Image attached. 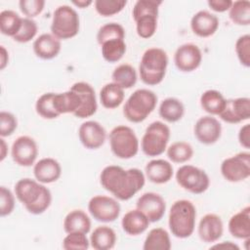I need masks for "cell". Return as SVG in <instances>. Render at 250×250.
<instances>
[{
    "label": "cell",
    "instance_id": "obj_4",
    "mask_svg": "<svg viewBox=\"0 0 250 250\" xmlns=\"http://www.w3.org/2000/svg\"><path fill=\"white\" fill-rule=\"evenodd\" d=\"M168 66V56L160 48H149L145 51L139 64L141 80L149 86L162 82Z\"/></svg>",
    "mask_w": 250,
    "mask_h": 250
},
{
    "label": "cell",
    "instance_id": "obj_49",
    "mask_svg": "<svg viewBox=\"0 0 250 250\" xmlns=\"http://www.w3.org/2000/svg\"><path fill=\"white\" fill-rule=\"evenodd\" d=\"M208 6L211 8V10L218 12V13H223L226 11H229L232 1L230 0H209L207 2Z\"/></svg>",
    "mask_w": 250,
    "mask_h": 250
},
{
    "label": "cell",
    "instance_id": "obj_14",
    "mask_svg": "<svg viewBox=\"0 0 250 250\" xmlns=\"http://www.w3.org/2000/svg\"><path fill=\"white\" fill-rule=\"evenodd\" d=\"M219 117L230 124L248 120L250 117V99L241 97L226 100L225 107L219 114Z\"/></svg>",
    "mask_w": 250,
    "mask_h": 250
},
{
    "label": "cell",
    "instance_id": "obj_13",
    "mask_svg": "<svg viewBox=\"0 0 250 250\" xmlns=\"http://www.w3.org/2000/svg\"><path fill=\"white\" fill-rule=\"evenodd\" d=\"M202 53L198 46L186 43L179 46L174 54V62L177 68L183 72L195 70L201 63Z\"/></svg>",
    "mask_w": 250,
    "mask_h": 250
},
{
    "label": "cell",
    "instance_id": "obj_38",
    "mask_svg": "<svg viewBox=\"0 0 250 250\" xmlns=\"http://www.w3.org/2000/svg\"><path fill=\"white\" fill-rule=\"evenodd\" d=\"M55 93H45L41 95L35 104V109L37 114L45 119H54L60 116L55 108L54 104Z\"/></svg>",
    "mask_w": 250,
    "mask_h": 250
},
{
    "label": "cell",
    "instance_id": "obj_30",
    "mask_svg": "<svg viewBox=\"0 0 250 250\" xmlns=\"http://www.w3.org/2000/svg\"><path fill=\"white\" fill-rule=\"evenodd\" d=\"M158 112L162 119L174 123L184 116L185 106L183 103L176 98H166L161 102Z\"/></svg>",
    "mask_w": 250,
    "mask_h": 250
},
{
    "label": "cell",
    "instance_id": "obj_51",
    "mask_svg": "<svg viewBox=\"0 0 250 250\" xmlns=\"http://www.w3.org/2000/svg\"><path fill=\"white\" fill-rule=\"evenodd\" d=\"M9 62V54L4 46L0 47V69L3 70Z\"/></svg>",
    "mask_w": 250,
    "mask_h": 250
},
{
    "label": "cell",
    "instance_id": "obj_33",
    "mask_svg": "<svg viewBox=\"0 0 250 250\" xmlns=\"http://www.w3.org/2000/svg\"><path fill=\"white\" fill-rule=\"evenodd\" d=\"M22 18L12 10H4L0 13V30L7 36L14 37L21 29Z\"/></svg>",
    "mask_w": 250,
    "mask_h": 250
},
{
    "label": "cell",
    "instance_id": "obj_16",
    "mask_svg": "<svg viewBox=\"0 0 250 250\" xmlns=\"http://www.w3.org/2000/svg\"><path fill=\"white\" fill-rule=\"evenodd\" d=\"M194 136L203 145H213L221 137L222 125L218 119L211 115L200 117L193 128Z\"/></svg>",
    "mask_w": 250,
    "mask_h": 250
},
{
    "label": "cell",
    "instance_id": "obj_18",
    "mask_svg": "<svg viewBox=\"0 0 250 250\" xmlns=\"http://www.w3.org/2000/svg\"><path fill=\"white\" fill-rule=\"evenodd\" d=\"M70 89L76 92L81 100V105L73 115L78 118H87L94 115L98 108L94 88L89 83L80 81L74 83Z\"/></svg>",
    "mask_w": 250,
    "mask_h": 250
},
{
    "label": "cell",
    "instance_id": "obj_40",
    "mask_svg": "<svg viewBox=\"0 0 250 250\" xmlns=\"http://www.w3.org/2000/svg\"><path fill=\"white\" fill-rule=\"evenodd\" d=\"M125 38V30L123 26L117 22H108L100 27L97 33V41L100 45L107 40Z\"/></svg>",
    "mask_w": 250,
    "mask_h": 250
},
{
    "label": "cell",
    "instance_id": "obj_29",
    "mask_svg": "<svg viewBox=\"0 0 250 250\" xmlns=\"http://www.w3.org/2000/svg\"><path fill=\"white\" fill-rule=\"evenodd\" d=\"M123 100L124 89L114 82L105 84L100 91V101L105 108H116L122 104Z\"/></svg>",
    "mask_w": 250,
    "mask_h": 250
},
{
    "label": "cell",
    "instance_id": "obj_24",
    "mask_svg": "<svg viewBox=\"0 0 250 250\" xmlns=\"http://www.w3.org/2000/svg\"><path fill=\"white\" fill-rule=\"evenodd\" d=\"M228 228L229 233L235 238H250V207L246 206L232 215L229 221Z\"/></svg>",
    "mask_w": 250,
    "mask_h": 250
},
{
    "label": "cell",
    "instance_id": "obj_35",
    "mask_svg": "<svg viewBox=\"0 0 250 250\" xmlns=\"http://www.w3.org/2000/svg\"><path fill=\"white\" fill-rule=\"evenodd\" d=\"M102 56L108 62L120 61L126 53V44L122 39H112L101 45Z\"/></svg>",
    "mask_w": 250,
    "mask_h": 250
},
{
    "label": "cell",
    "instance_id": "obj_12",
    "mask_svg": "<svg viewBox=\"0 0 250 250\" xmlns=\"http://www.w3.org/2000/svg\"><path fill=\"white\" fill-rule=\"evenodd\" d=\"M11 154L13 160L18 165L22 167H29L34 164L37 158V144L29 136H20L12 145Z\"/></svg>",
    "mask_w": 250,
    "mask_h": 250
},
{
    "label": "cell",
    "instance_id": "obj_47",
    "mask_svg": "<svg viewBox=\"0 0 250 250\" xmlns=\"http://www.w3.org/2000/svg\"><path fill=\"white\" fill-rule=\"evenodd\" d=\"M15 208V195L6 187L0 188V215L5 217L10 215Z\"/></svg>",
    "mask_w": 250,
    "mask_h": 250
},
{
    "label": "cell",
    "instance_id": "obj_2",
    "mask_svg": "<svg viewBox=\"0 0 250 250\" xmlns=\"http://www.w3.org/2000/svg\"><path fill=\"white\" fill-rule=\"evenodd\" d=\"M14 189L19 201L33 215L44 213L51 205L52 194L50 189L37 180L21 179L16 183Z\"/></svg>",
    "mask_w": 250,
    "mask_h": 250
},
{
    "label": "cell",
    "instance_id": "obj_23",
    "mask_svg": "<svg viewBox=\"0 0 250 250\" xmlns=\"http://www.w3.org/2000/svg\"><path fill=\"white\" fill-rule=\"evenodd\" d=\"M146 176L153 184H165L173 177V166L167 160L152 159L146 165Z\"/></svg>",
    "mask_w": 250,
    "mask_h": 250
},
{
    "label": "cell",
    "instance_id": "obj_31",
    "mask_svg": "<svg viewBox=\"0 0 250 250\" xmlns=\"http://www.w3.org/2000/svg\"><path fill=\"white\" fill-rule=\"evenodd\" d=\"M144 250H170L171 240L169 233L162 228L150 229L145 239Z\"/></svg>",
    "mask_w": 250,
    "mask_h": 250
},
{
    "label": "cell",
    "instance_id": "obj_32",
    "mask_svg": "<svg viewBox=\"0 0 250 250\" xmlns=\"http://www.w3.org/2000/svg\"><path fill=\"white\" fill-rule=\"evenodd\" d=\"M201 107L212 115H219L224 109L226 99L217 90H207L200 97Z\"/></svg>",
    "mask_w": 250,
    "mask_h": 250
},
{
    "label": "cell",
    "instance_id": "obj_39",
    "mask_svg": "<svg viewBox=\"0 0 250 250\" xmlns=\"http://www.w3.org/2000/svg\"><path fill=\"white\" fill-rule=\"evenodd\" d=\"M157 18L155 15H143L134 19L137 34L144 39L153 36L157 28Z\"/></svg>",
    "mask_w": 250,
    "mask_h": 250
},
{
    "label": "cell",
    "instance_id": "obj_19",
    "mask_svg": "<svg viewBox=\"0 0 250 250\" xmlns=\"http://www.w3.org/2000/svg\"><path fill=\"white\" fill-rule=\"evenodd\" d=\"M224 232V225L220 216L208 213L204 215L198 224V235L206 243L219 240Z\"/></svg>",
    "mask_w": 250,
    "mask_h": 250
},
{
    "label": "cell",
    "instance_id": "obj_6",
    "mask_svg": "<svg viewBox=\"0 0 250 250\" xmlns=\"http://www.w3.org/2000/svg\"><path fill=\"white\" fill-rule=\"evenodd\" d=\"M79 16L68 5L59 6L54 14L51 23V32L60 40L70 39L79 32Z\"/></svg>",
    "mask_w": 250,
    "mask_h": 250
},
{
    "label": "cell",
    "instance_id": "obj_21",
    "mask_svg": "<svg viewBox=\"0 0 250 250\" xmlns=\"http://www.w3.org/2000/svg\"><path fill=\"white\" fill-rule=\"evenodd\" d=\"M33 174L41 184H51L58 181L62 175L61 164L52 157H45L34 164Z\"/></svg>",
    "mask_w": 250,
    "mask_h": 250
},
{
    "label": "cell",
    "instance_id": "obj_20",
    "mask_svg": "<svg viewBox=\"0 0 250 250\" xmlns=\"http://www.w3.org/2000/svg\"><path fill=\"white\" fill-rule=\"evenodd\" d=\"M219 27V19L214 14L201 10L195 13L190 20L192 32L199 37H209L213 35Z\"/></svg>",
    "mask_w": 250,
    "mask_h": 250
},
{
    "label": "cell",
    "instance_id": "obj_22",
    "mask_svg": "<svg viewBox=\"0 0 250 250\" xmlns=\"http://www.w3.org/2000/svg\"><path fill=\"white\" fill-rule=\"evenodd\" d=\"M34 54L42 60H52L56 58L62 49L61 40L52 33H43L33 42Z\"/></svg>",
    "mask_w": 250,
    "mask_h": 250
},
{
    "label": "cell",
    "instance_id": "obj_37",
    "mask_svg": "<svg viewBox=\"0 0 250 250\" xmlns=\"http://www.w3.org/2000/svg\"><path fill=\"white\" fill-rule=\"evenodd\" d=\"M193 155V148L187 142H175L167 148V156L174 163H185Z\"/></svg>",
    "mask_w": 250,
    "mask_h": 250
},
{
    "label": "cell",
    "instance_id": "obj_26",
    "mask_svg": "<svg viewBox=\"0 0 250 250\" xmlns=\"http://www.w3.org/2000/svg\"><path fill=\"white\" fill-rule=\"evenodd\" d=\"M63 229L67 233L83 232L87 234L91 229V220L83 210L75 209L65 216L63 220Z\"/></svg>",
    "mask_w": 250,
    "mask_h": 250
},
{
    "label": "cell",
    "instance_id": "obj_52",
    "mask_svg": "<svg viewBox=\"0 0 250 250\" xmlns=\"http://www.w3.org/2000/svg\"><path fill=\"white\" fill-rule=\"evenodd\" d=\"M212 248H227V249H230V250H238L239 249V247L235 244V243H233V242H231V241H224V242H222V243H218V244H215V245H213L212 246Z\"/></svg>",
    "mask_w": 250,
    "mask_h": 250
},
{
    "label": "cell",
    "instance_id": "obj_17",
    "mask_svg": "<svg viewBox=\"0 0 250 250\" xmlns=\"http://www.w3.org/2000/svg\"><path fill=\"white\" fill-rule=\"evenodd\" d=\"M78 137L81 144L88 149L101 147L105 141L106 132L103 125L94 120L83 122L78 129Z\"/></svg>",
    "mask_w": 250,
    "mask_h": 250
},
{
    "label": "cell",
    "instance_id": "obj_7",
    "mask_svg": "<svg viewBox=\"0 0 250 250\" xmlns=\"http://www.w3.org/2000/svg\"><path fill=\"white\" fill-rule=\"evenodd\" d=\"M112 153L121 159H130L139 151V140L134 130L125 125L114 127L109 133Z\"/></svg>",
    "mask_w": 250,
    "mask_h": 250
},
{
    "label": "cell",
    "instance_id": "obj_8",
    "mask_svg": "<svg viewBox=\"0 0 250 250\" xmlns=\"http://www.w3.org/2000/svg\"><path fill=\"white\" fill-rule=\"evenodd\" d=\"M170 128L161 121L150 123L142 138V150L147 156H158L167 148Z\"/></svg>",
    "mask_w": 250,
    "mask_h": 250
},
{
    "label": "cell",
    "instance_id": "obj_43",
    "mask_svg": "<svg viewBox=\"0 0 250 250\" xmlns=\"http://www.w3.org/2000/svg\"><path fill=\"white\" fill-rule=\"evenodd\" d=\"M89 245L90 240L83 232H69L62 240V248L65 250H85Z\"/></svg>",
    "mask_w": 250,
    "mask_h": 250
},
{
    "label": "cell",
    "instance_id": "obj_41",
    "mask_svg": "<svg viewBox=\"0 0 250 250\" xmlns=\"http://www.w3.org/2000/svg\"><path fill=\"white\" fill-rule=\"evenodd\" d=\"M97 13L103 17L118 14L127 5L126 0H96L94 2Z\"/></svg>",
    "mask_w": 250,
    "mask_h": 250
},
{
    "label": "cell",
    "instance_id": "obj_9",
    "mask_svg": "<svg viewBox=\"0 0 250 250\" xmlns=\"http://www.w3.org/2000/svg\"><path fill=\"white\" fill-rule=\"evenodd\" d=\"M177 183L186 190L200 194L206 191L210 180L206 172L193 165H183L176 172Z\"/></svg>",
    "mask_w": 250,
    "mask_h": 250
},
{
    "label": "cell",
    "instance_id": "obj_5",
    "mask_svg": "<svg viewBox=\"0 0 250 250\" xmlns=\"http://www.w3.org/2000/svg\"><path fill=\"white\" fill-rule=\"evenodd\" d=\"M157 104V96L148 89H138L125 102L123 114L127 120L140 123L154 110Z\"/></svg>",
    "mask_w": 250,
    "mask_h": 250
},
{
    "label": "cell",
    "instance_id": "obj_48",
    "mask_svg": "<svg viewBox=\"0 0 250 250\" xmlns=\"http://www.w3.org/2000/svg\"><path fill=\"white\" fill-rule=\"evenodd\" d=\"M20 9L23 15L32 19L38 16L44 9V0H21L19 2Z\"/></svg>",
    "mask_w": 250,
    "mask_h": 250
},
{
    "label": "cell",
    "instance_id": "obj_10",
    "mask_svg": "<svg viewBox=\"0 0 250 250\" xmlns=\"http://www.w3.org/2000/svg\"><path fill=\"white\" fill-rule=\"evenodd\" d=\"M221 173L231 183L246 180L250 176V153L242 151L226 158L221 164Z\"/></svg>",
    "mask_w": 250,
    "mask_h": 250
},
{
    "label": "cell",
    "instance_id": "obj_46",
    "mask_svg": "<svg viewBox=\"0 0 250 250\" xmlns=\"http://www.w3.org/2000/svg\"><path fill=\"white\" fill-rule=\"evenodd\" d=\"M18 121L16 116L8 111L0 112V135L1 138L11 136L17 129Z\"/></svg>",
    "mask_w": 250,
    "mask_h": 250
},
{
    "label": "cell",
    "instance_id": "obj_1",
    "mask_svg": "<svg viewBox=\"0 0 250 250\" xmlns=\"http://www.w3.org/2000/svg\"><path fill=\"white\" fill-rule=\"evenodd\" d=\"M100 182L117 199L126 201L144 188L146 177L138 168L125 170L121 166L108 165L101 172Z\"/></svg>",
    "mask_w": 250,
    "mask_h": 250
},
{
    "label": "cell",
    "instance_id": "obj_34",
    "mask_svg": "<svg viewBox=\"0 0 250 250\" xmlns=\"http://www.w3.org/2000/svg\"><path fill=\"white\" fill-rule=\"evenodd\" d=\"M111 77L113 82L123 89H130L137 82L136 69L128 63H123L115 67Z\"/></svg>",
    "mask_w": 250,
    "mask_h": 250
},
{
    "label": "cell",
    "instance_id": "obj_42",
    "mask_svg": "<svg viewBox=\"0 0 250 250\" xmlns=\"http://www.w3.org/2000/svg\"><path fill=\"white\" fill-rule=\"evenodd\" d=\"M37 30L38 26L35 21L29 18H22L21 29L13 39L19 43H27L35 37Z\"/></svg>",
    "mask_w": 250,
    "mask_h": 250
},
{
    "label": "cell",
    "instance_id": "obj_44",
    "mask_svg": "<svg viewBox=\"0 0 250 250\" xmlns=\"http://www.w3.org/2000/svg\"><path fill=\"white\" fill-rule=\"evenodd\" d=\"M235 53L240 63L245 67L250 66V35L243 34L235 42Z\"/></svg>",
    "mask_w": 250,
    "mask_h": 250
},
{
    "label": "cell",
    "instance_id": "obj_15",
    "mask_svg": "<svg viewBox=\"0 0 250 250\" xmlns=\"http://www.w3.org/2000/svg\"><path fill=\"white\" fill-rule=\"evenodd\" d=\"M137 209L143 212L150 223L162 219L166 211V203L161 195L155 192H146L137 200Z\"/></svg>",
    "mask_w": 250,
    "mask_h": 250
},
{
    "label": "cell",
    "instance_id": "obj_27",
    "mask_svg": "<svg viewBox=\"0 0 250 250\" xmlns=\"http://www.w3.org/2000/svg\"><path fill=\"white\" fill-rule=\"evenodd\" d=\"M54 104L58 113H72L74 114L81 105V100L79 95L69 89L62 93H55Z\"/></svg>",
    "mask_w": 250,
    "mask_h": 250
},
{
    "label": "cell",
    "instance_id": "obj_25",
    "mask_svg": "<svg viewBox=\"0 0 250 250\" xmlns=\"http://www.w3.org/2000/svg\"><path fill=\"white\" fill-rule=\"evenodd\" d=\"M149 221L139 209L128 211L122 218L121 226L123 230L129 235H139L146 230Z\"/></svg>",
    "mask_w": 250,
    "mask_h": 250
},
{
    "label": "cell",
    "instance_id": "obj_53",
    "mask_svg": "<svg viewBox=\"0 0 250 250\" xmlns=\"http://www.w3.org/2000/svg\"><path fill=\"white\" fill-rule=\"evenodd\" d=\"M0 143H1V145H0V148H1V151H0V160L3 161V160L5 159V157H6V155H7L8 146H7V144H6V142H5V140H4L3 138L0 139Z\"/></svg>",
    "mask_w": 250,
    "mask_h": 250
},
{
    "label": "cell",
    "instance_id": "obj_36",
    "mask_svg": "<svg viewBox=\"0 0 250 250\" xmlns=\"http://www.w3.org/2000/svg\"><path fill=\"white\" fill-rule=\"evenodd\" d=\"M229 17L237 25H249L250 23V2L248 0H237L232 2Z\"/></svg>",
    "mask_w": 250,
    "mask_h": 250
},
{
    "label": "cell",
    "instance_id": "obj_54",
    "mask_svg": "<svg viewBox=\"0 0 250 250\" xmlns=\"http://www.w3.org/2000/svg\"><path fill=\"white\" fill-rule=\"evenodd\" d=\"M93 3V1L91 0H78V1H72V4L75 5L76 7L78 8H81V9H84V8H87L88 6H90L91 4Z\"/></svg>",
    "mask_w": 250,
    "mask_h": 250
},
{
    "label": "cell",
    "instance_id": "obj_11",
    "mask_svg": "<svg viewBox=\"0 0 250 250\" xmlns=\"http://www.w3.org/2000/svg\"><path fill=\"white\" fill-rule=\"evenodd\" d=\"M88 210L95 220L102 223L114 222L120 215L118 201L106 195L93 196L89 200Z\"/></svg>",
    "mask_w": 250,
    "mask_h": 250
},
{
    "label": "cell",
    "instance_id": "obj_28",
    "mask_svg": "<svg viewBox=\"0 0 250 250\" xmlns=\"http://www.w3.org/2000/svg\"><path fill=\"white\" fill-rule=\"evenodd\" d=\"M115 242L116 233L107 226L96 228L90 236V244L96 250H109L114 247Z\"/></svg>",
    "mask_w": 250,
    "mask_h": 250
},
{
    "label": "cell",
    "instance_id": "obj_50",
    "mask_svg": "<svg viewBox=\"0 0 250 250\" xmlns=\"http://www.w3.org/2000/svg\"><path fill=\"white\" fill-rule=\"evenodd\" d=\"M238 142L244 148H250V124L243 125L238 132Z\"/></svg>",
    "mask_w": 250,
    "mask_h": 250
},
{
    "label": "cell",
    "instance_id": "obj_3",
    "mask_svg": "<svg viewBox=\"0 0 250 250\" xmlns=\"http://www.w3.org/2000/svg\"><path fill=\"white\" fill-rule=\"evenodd\" d=\"M196 209L187 199L177 200L170 208L168 226L171 233L178 238L189 237L195 228Z\"/></svg>",
    "mask_w": 250,
    "mask_h": 250
},
{
    "label": "cell",
    "instance_id": "obj_45",
    "mask_svg": "<svg viewBox=\"0 0 250 250\" xmlns=\"http://www.w3.org/2000/svg\"><path fill=\"white\" fill-rule=\"evenodd\" d=\"M162 1L156 0H138L133 8L132 15L133 19H136L143 15H155L158 16L159 6Z\"/></svg>",
    "mask_w": 250,
    "mask_h": 250
}]
</instances>
